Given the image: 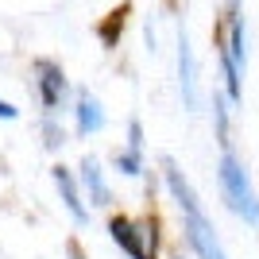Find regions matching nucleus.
Wrapping results in <instances>:
<instances>
[{
    "mask_svg": "<svg viewBox=\"0 0 259 259\" xmlns=\"http://www.w3.org/2000/svg\"><path fill=\"white\" fill-rule=\"evenodd\" d=\"M159 178H162V190H166V197H170L174 213H178V228H182L186 255H190V259H232L228 248H225V240H221L217 221L209 217L201 194H197L194 182H190V174H186L170 155H162V159H159Z\"/></svg>",
    "mask_w": 259,
    "mask_h": 259,
    "instance_id": "nucleus-1",
    "label": "nucleus"
},
{
    "mask_svg": "<svg viewBox=\"0 0 259 259\" xmlns=\"http://www.w3.org/2000/svg\"><path fill=\"white\" fill-rule=\"evenodd\" d=\"M213 51H217V89L225 93L232 105H244V77H248V16H244V0H225L221 16L213 27Z\"/></svg>",
    "mask_w": 259,
    "mask_h": 259,
    "instance_id": "nucleus-2",
    "label": "nucleus"
},
{
    "mask_svg": "<svg viewBox=\"0 0 259 259\" xmlns=\"http://www.w3.org/2000/svg\"><path fill=\"white\" fill-rule=\"evenodd\" d=\"M213 174H217V194H221L225 209L236 217L244 228L259 232V186H255V178H251L244 155L236 151V143L221 147Z\"/></svg>",
    "mask_w": 259,
    "mask_h": 259,
    "instance_id": "nucleus-3",
    "label": "nucleus"
},
{
    "mask_svg": "<svg viewBox=\"0 0 259 259\" xmlns=\"http://www.w3.org/2000/svg\"><path fill=\"white\" fill-rule=\"evenodd\" d=\"M108 240L128 259H162V232L159 221L147 213H112L105 225Z\"/></svg>",
    "mask_w": 259,
    "mask_h": 259,
    "instance_id": "nucleus-4",
    "label": "nucleus"
},
{
    "mask_svg": "<svg viewBox=\"0 0 259 259\" xmlns=\"http://www.w3.org/2000/svg\"><path fill=\"white\" fill-rule=\"evenodd\" d=\"M31 85H35V101L43 108V116H62V112H70V105H74V85H70L62 62L35 58L31 62Z\"/></svg>",
    "mask_w": 259,
    "mask_h": 259,
    "instance_id": "nucleus-5",
    "label": "nucleus"
},
{
    "mask_svg": "<svg viewBox=\"0 0 259 259\" xmlns=\"http://www.w3.org/2000/svg\"><path fill=\"white\" fill-rule=\"evenodd\" d=\"M178 51H174V62H178V93H182V108L186 112H201V70H197V54L186 27L178 31Z\"/></svg>",
    "mask_w": 259,
    "mask_h": 259,
    "instance_id": "nucleus-6",
    "label": "nucleus"
},
{
    "mask_svg": "<svg viewBox=\"0 0 259 259\" xmlns=\"http://www.w3.org/2000/svg\"><path fill=\"white\" fill-rule=\"evenodd\" d=\"M112 170L124 174V178H147V136H143V120L132 116L128 132H124V143L112 155Z\"/></svg>",
    "mask_w": 259,
    "mask_h": 259,
    "instance_id": "nucleus-7",
    "label": "nucleus"
},
{
    "mask_svg": "<svg viewBox=\"0 0 259 259\" xmlns=\"http://www.w3.org/2000/svg\"><path fill=\"white\" fill-rule=\"evenodd\" d=\"M51 182H54V190H58V201H62L66 217H70V221H74L77 228H89V221H93V209H89L85 194H81L77 170H74V166H66V162H54Z\"/></svg>",
    "mask_w": 259,
    "mask_h": 259,
    "instance_id": "nucleus-8",
    "label": "nucleus"
},
{
    "mask_svg": "<svg viewBox=\"0 0 259 259\" xmlns=\"http://www.w3.org/2000/svg\"><path fill=\"white\" fill-rule=\"evenodd\" d=\"M70 128H74L77 140H93L108 128V112L101 105V97L89 85L74 89V105H70Z\"/></svg>",
    "mask_w": 259,
    "mask_h": 259,
    "instance_id": "nucleus-9",
    "label": "nucleus"
},
{
    "mask_svg": "<svg viewBox=\"0 0 259 259\" xmlns=\"http://www.w3.org/2000/svg\"><path fill=\"white\" fill-rule=\"evenodd\" d=\"M77 170V182H81V194H85L89 209H112V182H108V170L101 166V159L85 155V159L74 166Z\"/></svg>",
    "mask_w": 259,
    "mask_h": 259,
    "instance_id": "nucleus-10",
    "label": "nucleus"
},
{
    "mask_svg": "<svg viewBox=\"0 0 259 259\" xmlns=\"http://www.w3.org/2000/svg\"><path fill=\"white\" fill-rule=\"evenodd\" d=\"M209 116H213V136H217V147H228V143H236L232 140V124H236L240 116V108L232 105V101L221 93V89H213L209 93Z\"/></svg>",
    "mask_w": 259,
    "mask_h": 259,
    "instance_id": "nucleus-11",
    "label": "nucleus"
},
{
    "mask_svg": "<svg viewBox=\"0 0 259 259\" xmlns=\"http://www.w3.org/2000/svg\"><path fill=\"white\" fill-rule=\"evenodd\" d=\"M39 128H43V147H47V151H58V147L66 143L62 116H43V120H39Z\"/></svg>",
    "mask_w": 259,
    "mask_h": 259,
    "instance_id": "nucleus-12",
    "label": "nucleus"
},
{
    "mask_svg": "<svg viewBox=\"0 0 259 259\" xmlns=\"http://www.w3.org/2000/svg\"><path fill=\"white\" fill-rule=\"evenodd\" d=\"M0 120H8V124H12V120H20V108L12 105L8 97H0Z\"/></svg>",
    "mask_w": 259,
    "mask_h": 259,
    "instance_id": "nucleus-13",
    "label": "nucleus"
},
{
    "mask_svg": "<svg viewBox=\"0 0 259 259\" xmlns=\"http://www.w3.org/2000/svg\"><path fill=\"white\" fill-rule=\"evenodd\" d=\"M70 259H81V248H77V244H70Z\"/></svg>",
    "mask_w": 259,
    "mask_h": 259,
    "instance_id": "nucleus-14",
    "label": "nucleus"
},
{
    "mask_svg": "<svg viewBox=\"0 0 259 259\" xmlns=\"http://www.w3.org/2000/svg\"><path fill=\"white\" fill-rule=\"evenodd\" d=\"M174 259H190V255H174Z\"/></svg>",
    "mask_w": 259,
    "mask_h": 259,
    "instance_id": "nucleus-15",
    "label": "nucleus"
}]
</instances>
